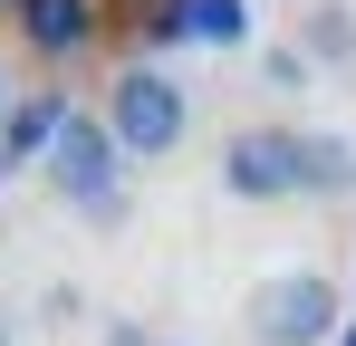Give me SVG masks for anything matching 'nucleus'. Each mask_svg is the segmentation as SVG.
Masks as SVG:
<instances>
[{
  "label": "nucleus",
  "instance_id": "2",
  "mask_svg": "<svg viewBox=\"0 0 356 346\" xmlns=\"http://www.w3.org/2000/svg\"><path fill=\"white\" fill-rule=\"evenodd\" d=\"M241 318H250L260 346H337V337H347L337 279H318V270H270V279L241 298Z\"/></svg>",
  "mask_w": 356,
  "mask_h": 346
},
{
  "label": "nucleus",
  "instance_id": "6",
  "mask_svg": "<svg viewBox=\"0 0 356 346\" xmlns=\"http://www.w3.org/2000/svg\"><path fill=\"white\" fill-rule=\"evenodd\" d=\"M298 192H318V202H347V192H356V145H347V135L298 125Z\"/></svg>",
  "mask_w": 356,
  "mask_h": 346
},
{
  "label": "nucleus",
  "instance_id": "7",
  "mask_svg": "<svg viewBox=\"0 0 356 346\" xmlns=\"http://www.w3.org/2000/svg\"><path fill=\"white\" fill-rule=\"evenodd\" d=\"M58 115H67V97H29V106L10 115V135H0V173L49 164V145H58Z\"/></svg>",
  "mask_w": 356,
  "mask_h": 346
},
{
  "label": "nucleus",
  "instance_id": "8",
  "mask_svg": "<svg viewBox=\"0 0 356 346\" xmlns=\"http://www.w3.org/2000/svg\"><path fill=\"white\" fill-rule=\"evenodd\" d=\"M298 58H327V67L356 58V10H347V0H318V10L298 19Z\"/></svg>",
  "mask_w": 356,
  "mask_h": 346
},
{
  "label": "nucleus",
  "instance_id": "3",
  "mask_svg": "<svg viewBox=\"0 0 356 346\" xmlns=\"http://www.w3.org/2000/svg\"><path fill=\"white\" fill-rule=\"evenodd\" d=\"M183 125H193V106H183V87L164 77V67H116L106 77V135L125 145V164H154V154H174Z\"/></svg>",
  "mask_w": 356,
  "mask_h": 346
},
{
  "label": "nucleus",
  "instance_id": "13",
  "mask_svg": "<svg viewBox=\"0 0 356 346\" xmlns=\"http://www.w3.org/2000/svg\"><path fill=\"white\" fill-rule=\"evenodd\" d=\"M10 10H19V0H10Z\"/></svg>",
  "mask_w": 356,
  "mask_h": 346
},
{
  "label": "nucleus",
  "instance_id": "14",
  "mask_svg": "<svg viewBox=\"0 0 356 346\" xmlns=\"http://www.w3.org/2000/svg\"><path fill=\"white\" fill-rule=\"evenodd\" d=\"M145 10H154V0H145Z\"/></svg>",
  "mask_w": 356,
  "mask_h": 346
},
{
  "label": "nucleus",
  "instance_id": "11",
  "mask_svg": "<svg viewBox=\"0 0 356 346\" xmlns=\"http://www.w3.org/2000/svg\"><path fill=\"white\" fill-rule=\"evenodd\" d=\"M10 115H19V106H10V77H0V135H10Z\"/></svg>",
  "mask_w": 356,
  "mask_h": 346
},
{
  "label": "nucleus",
  "instance_id": "5",
  "mask_svg": "<svg viewBox=\"0 0 356 346\" xmlns=\"http://www.w3.org/2000/svg\"><path fill=\"white\" fill-rule=\"evenodd\" d=\"M106 29V0H19V39L39 58H67Z\"/></svg>",
  "mask_w": 356,
  "mask_h": 346
},
{
  "label": "nucleus",
  "instance_id": "10",
  "mask_svg": "<svg viewBox=\"0 0 356 346\" xmlns=\"http://www.w3.org/2000/svg\"><path fill=\"white\" fill-rule=\"evenodd\" d=\"M260 67H270V87H308V58L298 49H260Z\"/></svg>",
  "mask_w": 356,
  "mask_h": 346
},
{
  "label": "nucleus",
  "instance_id": "15",
  "mask_svg": "<svg viewBox=\"0 0 356 346\" xmlns=\"http://www.w3.org/2000/svg\"><path fill=\"white\" fill-rule=\"evenodd\" d=\"M0 346H10V337H0Z\"/></svg>",
  "mask_w": 356,
  "mask_h": 346
},
{
  "label": "nucleus",
  "instance_id": "1",
  "mask_svg": "<svg viewBox=\"0 0 356 346\" xmlns=\"http://www.w3.org/2000/svg\"><path fill=\"white\" fill-rule=\"evenodd\" d=\"M39 173L58 183V202L87 212V222H116V212H125V145L106 135V115H87V106L58 115V145H49Z\"/></svg>",
  "mask_w": 356,
  "mask_h": 346
},
{
  "label": "nucleus",
  "instance_id": "9",
  "mask_svg": "<svg viewBox=\"0 0 356 346\" xmlns=\"http://www.w3.org/2000/svg\"><path fill=\"white\" fill-rule=\"evenodd\" d=\"M193 19V49H241L250 39V0H183Z\"/></svg>",
  "mask_w": 356,
  "mask_h": 346
},
{
  "label": "nucleus",
  "instance_id": "4",
  "mask_svg": "<svg viewBox=\"0 0 356 346\" xmlns=\"http://www.w3.org/2000/svg\"><path fill=\"white\" fill-rule=\"evenodd\" d=\"M222 192L241 202H289L298 192V135L289 125H241L222 145Z\"/></svg>",
  "mask_w": 356,
  "mask_h": 346
},
{
  "label": "nucleus",
  "instance_id": "12",
  "mask_svg": "<svg viewBox=\"0 0 356 346\" xmlns=\"http://www.w3.org/2000/svg\"><path fill=\"white\" fill-rule=\"evenodd\" d=\"M337 346H356V318H347V337H337Z\"/></svg>",
  "mask_w": 356,
  "mask_h": 346
}]
</instances>
